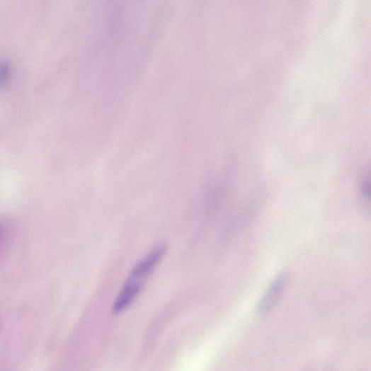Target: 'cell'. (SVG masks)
<instances>
[{
	"mask_svg": "<svg viewBox=\"0 0 371 371\" xmlns=\"http://www.w3.org/2000/svg\"><path fill=\"white\" fill-rule=\"evenodd\" d=\"M166 245H160L142 258L132 269L128 282L144 285L146 278L152 273L166 253Z\"/></svg>",
	"mask_w": 371,
	"mask_h": 371,
	"instance_id": "cell-1",
	"label": "cell"
},
{
	"mask_svg": "<svg viewBox=\"0 0 371 371\" xmlns=\"http://www.w3.org/2000/svg\"><path fill=\"white\" fill-rule=\"evenodd\" d=\"M360 193L364 200L369 201L370 196V180L367 178L361 180Z\"/></svg>",
	"mask_w": 371,
	"mask_h": 371,
	"instance_id": "cell-4",
	"label": "cell"
},
{
	"mask_svg": "<svg viewBox=\"0 0 371 371\" xmlns=\"http://www.w3.org/2000/svg\"><path fill=\"white\" fill-rule=\"evenodd\" d=\"M288 278L289 274L286 271L276 276L258 305L260 315H266L272 310L278 300L282 297L287 285Z\"/></svg>",
	"mask_w": 371,
	"mask_h": 371,
	"instance_id": "cell-2",
	"label": "cell"
},
{
	"mask_svg": "<svg viewBox=\"0 0 371 371\" xmlns=\"http://www.w3.org/2000/svg\"><path fill=\"white\" fill-rule=\"evenodd\" d=\"M142 287V285L127 281L115 300L113 307L114 312L118 314L125 311L136 299Z\"/></svg>",
	"mask_w": 371,
	"mask_h": 371,
	"instance_id": "cell-3",
	"label": "cell"
}]
</instances>
